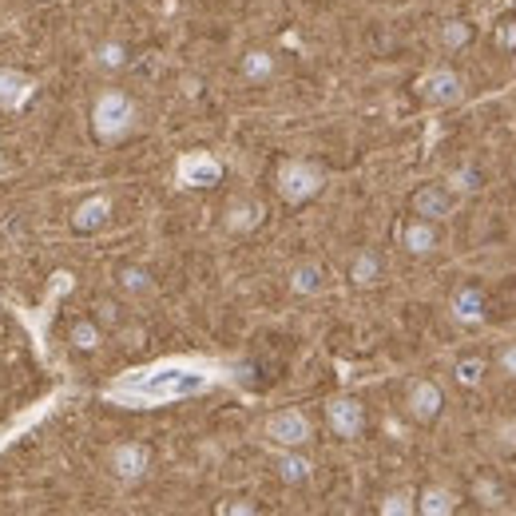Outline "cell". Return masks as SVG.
Here are the masks:
<instances>
[{"mask_svg": "<svg viewBox=\"0 0 516 516\" xmlns=\"http://www.w3.org/2000/svg\"><path fill=\"white\" fill-rule=\"evenodd\" d=\"M290 286H294V294H318V290H322V266H318V263L294 266Z\"/></svg>", "mask_w": 516, "mask_h": 516, "instance_id": "obj_19", "label": "cell"}, {"mask_svg": "<svg viewBox=\"0 0 516 516\" xmlns=\"http://www.w3.org/2000/svg\"><path fill=\"white\" fill-rule=\"evenodd\" d=\"M107 215H112V198H107V195H92L88 203L76 207L72 226H76L79 235H92V231H99V226L107 223Z\"/></svg>", "mask_w": 516, "mask_h": 516, "instance_id": "obj_13", "label": "cell"}, {"mask_svg": "<svg viewBox=\"0 0 516 516\" xmlns=\"http://www.w3.org/2000/svg\"><path fill=\"white\" fill-rule=\"evenodd\" d=\"M243 76L246 79H271L274 76V56L271 52H263V48H254V52H246L243 56Z\"/></svg>", "mask_w": 516, "mask_h": 516, "instance_id": "obj_20", "label": "cell"}, {"mask_svg": "<svg viewBox=\"0 0 516 516\" xmlns=\"http://www.w3.org/2000/svg\"><path fill=\"white\" fill-rule=\"evenodd\" d=\"M453 187H456V191H476V187H481V175H476V171H456Z\"/></svg>", "mask_w": 516, "mask_h": 516, "instance_id": "obj_29", "label": "cell"}, {"mask_svg": "<svg viewBox=\"0 0 516 516\" xmlns=\"http://www.w3.org/2000/svg\"><path fill=\"white\" fill-rule=\"evenodd\" d=\"M258 223H263V207L258 203H231L226 207V231L246 235V231H254Z\"/></svg>", "mask_w": 516, "mask_h": 516, "instance_id": "obj_16", "label": "cell"}, {"mask_svg": "<svg viewBox=\"0 0 516 516\" xmlns=\"http://www.w3.org/2000/svg\"><path fill=\"white\" fill-rule=\"evenodd\" d=\"M456 509V496L449 489H425L421 496H417V512H425V516H449Z\"/></svg>", "mask_w": 516, "mask_h": 516, "instance_id": "obj_17", "label": "cell"}, {"mask_svg": "<svg viewBox=\"0 0 516 516\" xmlns=\"http://www.w3.org/2000/svg\"><path fill=\"white\" fill-rule=\"evenodd\" d=\"M72 342H76V350H96L99 346V330L92 322H76L72 326Z\"/></svg>", "mask_w": 516, "mask_h": 516, "instance_id": "obj_26", "label": "cell"}, {"mask_svg": "<svg viewBox=\"0 0 516 516\" xmlns=\"http://www.w3.org/2000/svg\"><path fill=\"white\" fill-rule=\"evenodd\" d=\"M453 191H445V187H437V183H425V187H417L413 191V215H421V218H445V215H453Z\"/></svg>", "mask_w": 516, "mask_h": 516, "instance_id": "obj_9", "label": "cell"}, {"mask_svg": "<svg viewBox=\"0 0 516 516\" xmlns=\"http://www.w3.org/2000/svg\"><path fill=\"white\" fill-rule=\"evenodd\" d=\"M215 373L207 365H191V362H163L152 370H132L124 373L115 385H107L104 397L127 410H152V405H167L179 397H195L203 390H211Z\"/></svg>", "mask_w": 516, "mask_h": 516, "instance_id": "obj_1", "label": "cell"}, {"mask_svg": "<svg viewBox=\"0 0 516 516\" xmlns=\"http://www.w3.org/2000/svg\"><path fill=\"white\" fill-rule=\"evenodd\" d=\"M96 64L99 68H124L127 64V48L124 44H104L96 52Z\"/></svg>", "mask_w": 516, "mask_h": 516, "instance_id": "obj_25", "label": "cell"}, {"mask_svg": "<svg viewBox=\"0 0 516 516\" xmlns=\"http://www.w3.org/2000/svg\"><path fill=\"white\" fill-rule=\"evenodd\" d=\"M501 370L509 373V377H516V346H509V350L501 354Z\"/></svg>", "mask_w": 516, "mask_h": 516, "instance_id": "obj_32", "label": "cell"}, {"mask_svg": "<svg viewBox=\"0 0 516 516\" xmlns=\"http://www.w3.org/2000/svg\"><path fill=\"white\" fill-rule=\"evenodd\" d=\"M410 413L417 417V421H437V413H441V405H445V393H441V385L437 382H413L410 385Z\"/></svg>", "mask_w": 516, "mask_h": 516, "instance_id": "obj_11", "label": "cell"}, {"mask_svg": "<svg viewBox=\"0 0 516 516\" xmlns=\"http://www.w3.org/2000/svg\"><path fill=\"white\" fill-rule=\"evenodd\" d=\"M218 512H238V516H251L254 512V504H223Z\"/></svg>", "mask_w": 516, "mask_h": 516, "instance_id": "obj_33", "label": "cell"}, {"mask_svg": "<svg viewBox=\"0 0 516 516\" xmlns=\"http://www.w3.org/2000/svg\"><path fill=\"white\" fill-rule=\"evenodd\" d=\"M417 504H413V493H390L382 501V516H405V512H413Z\"/></svg>", "mask_w": 516, "mask_h": 516, "instance_id": "obj_24", "label": "cell"}, {"mask_svg": "<svg viewBox=\"0 0 516 516\" xmlns=\"http://www.w3.org/2000/svg\"><path fill=\"white\" fill-rule=\"evenodd\" d=\"M266 437L274 445H286V449H298V445L310 441V421L298 410H278L274 417H266Z\"/></svg>", "mask_w": 516, "mask_h": 516, "instance_id": "obj_5", "label": "cell"}, {"mask_svg": "<svg viewBox=\"0 0 516 516\" xmlns=\"http://www.w3.org/2000/svg\"><path fill=\"white\" fill-rule=\"evenodd\" d=\"M326 175L322 167L306 163V159H286L282 167H278V195L286 198V203H306V198H314L322 191Z\"/></svg>", "mask_w": 516, "mask_h": 516, "instance_id": "obj_3", "label": "cell"}, {"mask_svg": "<svg viewBox=\"0 0 516 516\" xmlns=\"http://www.w3.org/2000/svg\"><path fill=\"white\" fill-rule=\"evenodd\" d=\"M504 449H516V421H501V429H496Z\"/></svg>", "mask_w": 516, "mask_h": 516, "instance_id": "obj_31", "label": "cell"}, {"mask_svg": "<svg viewBox=\"0 0 516 516\" xmlns=\"http://www.w3.org/2000/svg\"><path fill=\"white\" fill-rule=\"evenodd\" d=\"M147 469H152V453H147V445L127 441V445H115L112 449V473L119 476V481H139Z\"/></svg>", "mask_w": 516, "mask_h": 516, "instance_id": "obj_7", "label": "cell"}, {"mask_svg": "<svg viewBox=\"0 0 516 516\" xmlns=\"http://www.w3.org/2000/svg\"><path fill=\"white\" fill-rule=\"evenodd\" d=\"M476 496H481V501L489 504V509H496V504L504 501V496H501V489H496L493 481H481V484H476Z\"/></svg>", "mask_w": 516, "mask_h": 516, "instance_id": "obj_28", "label": "cell"}, {"mask_svg": "<svg viewBox=\"0 0 516 516\" xmlns=\"http://www.w3.org/2000/svg\"><path fill=\"white\" fill-rule=\"evenodd\" d=\"M175 179L179 187H215L223 179V163L207 152H187L175 163Z\"/></svg>", "mask_w": 516, "mask_h": 516, "instance_id": "obj_4", "label": "cell"}, {"mask_svg": "<svg viewBox=\"0 0 516 516\" xmlns=\"http://www.w3.org/2000/svg\"><path fill=\"white\" fill-rule=\"evenodd\" d=\"M469 40H473V24H465V20H449V24L441 28V48H449V52L465 48Z\"/></svg>", "mask_w": 516, "mask_h": 516, "instance_id": "obj_22", "label": "cell"}, {"mask_svg": "<svg viewBox=\"0 0 516 516\" xmlns=\"http://www.w3.org/2000/svg\"><path fill=\"white\" fill-rule=\"evenodd\" d=\"M32 96H36L32 76L13 72V68H0V107H5V112H20Z\"/></svg>", "mask_w": 516, "mask_h": 516, "instance_id": "obj_8", "label": "cell"}, {"mask_svg": "<svg viewBox=\"0 0 516 516\" xmlns=\"http://www.w3.org/2000/svg\"><path fill=\"white\" fill-rule=\"evenodd\" d=\"M350 278H354L357 286H373L377 278H382V263H377V254H370V251L357 254L354 266H350Z\"/></svg>", "mask_w": 516, "mask_h": 516, "instance_id": "obj_21", "label": "cell"}, {"mask_svg": "<svg viewBox=\"0 0 516 516\" xmlns=\"http://www.w3.org/2000/svg\"><path fill=\"white\" fill-rule=\"evenodd\" d=\"M310 473H314V465L306 461V456H294V453H282V456H278V476H282L286 484L310 481Z\"/></svg>", "mask_w": 516, "mask_h": 516, "instance_id": "obj_18", "label": "cell"}, {"mask_svg": "<svg viewBox=\"0 0 516 516\" xmlns=\"http://www.w3.org/2000/svg\"><path fill=\"white\" fill-rule=\"evenodd\" d=\"M92 127L104 143H115L135 127V104L124 92H104L92 107Z\"/></svg>", "mask_w": 516, "mask_h": 516, "instance_id": "obj_2", "label": "cell"}, {"mask_svg": "<svg viewBox=\"0 0 516 516\" xmlns=\"http://www.w3.org/2000/svg\"><path fill=\"white\" fill-rule=\"evenodd\" d=\"M119 278H124V286H127V290H132V294H143L147 286H152V278H147L143 271H124Z\"/></svg>", "mask_w": 516, "mask_h": 516, "instance_id": "obj_27", "label": "cell"}, {"mask_svg": "<svg viewBox=\"0 0 516 516\" xmlns=\"http://www.w3.org/2000/svg\"><path fill=\"white\" fill-rule=\"evenodd\" d=\"M496 44H501L504 52H512V48H516V20H512V24H501V28H496Z\"/></svg>", "mask_w": 516, "mask_h": 516, "instance_id": "obj_30", "label": "cell"}, {"mask_svg": "<svg viewBox=\"0 0 516 516\" xmlns=\"http://www.w3.org/2000/svg\"><path fill=\"white\" fill-rule=\"evenodd\" d=\"M453 318L465 326H476L484 318V294L476 286H465V290L453 294Z\"/></svg>", "mask_w": 516, "mask_h": 516, "instance_id": "obj_15", "label": "cell"}, {"mask_svg": "<svg viewBox=\"0 0 516 516\" xmlns=\"http://www.w3.org/2000/svg\"><path fill=\"white\" fill-rule=\"evenodd\" d=\"M401 246L410 254H429L437 246V231H433L429 218H413V223H405L401 226Z\"/></svg>", "mask_w": 516, "mask_h": 516, "instance_id": "obj_14", "label": "cell"}, {"mask_svg": "<svg viewBox=\"0 0 516 516\" xmlns=\"http://www.w3.org/2000/svg\"><path fill=\"white\" fill-rule=\"evenodd\" d=\"M68 290H72V274H68V271H56V274H52V290H48V302H44V318H28V314H20V318L28 322V330H32L36 346H40V354H44V330H48V318H52V306H56V298H64Z\"/></svg>", "mask_w": 516, "mask_h": 516, "instance_id": "obj_12", "label": "cell"}, {"mask_svg": "<svg viewBox=\"0 0 516 516\" xmlns=\"http://www.w3.org/2000/svg\"><path fill=\"white\" fill-rule=\"evenodd\" d=\"M481 377H484L481 357H465V362H456V382L461 385H481Z\"/></svg>", "mask_w": 516, "mask_h": 516, "instance_id": "obj_23", "label": "cell"}, {"mask_svg": "<svg viewBox=\"0 0 516 516\" xmlns=\"http://www.w3.org/2000/svg\"><path fill=\"white\" fill-rule=\"evenodd\" d=\"M326 417H330V429L337 437H357L362 433V425H365V413H362V405L354 401V397H337V401L326 405Z\"/></svg>", "mask_w": 516, "mask_h": 516, "instance_id": "obj_10", "label": "cell"}, {"mask_svg": "<svg viewBox=\"0 0 516 516\" xmlns=\"http://www.w3.org/2000/svg\"><path fill=\"white\" fill-rule=\"evenodd\" d=\"M421 96L437 107H453V104H461V96H465V79L456 76L453 68H437V72L421 79Z\"/></svg>", "mask_w": 516, "mask_h": 516, "instance_id": "obj_6", "label": "cell"}]
</instances>
